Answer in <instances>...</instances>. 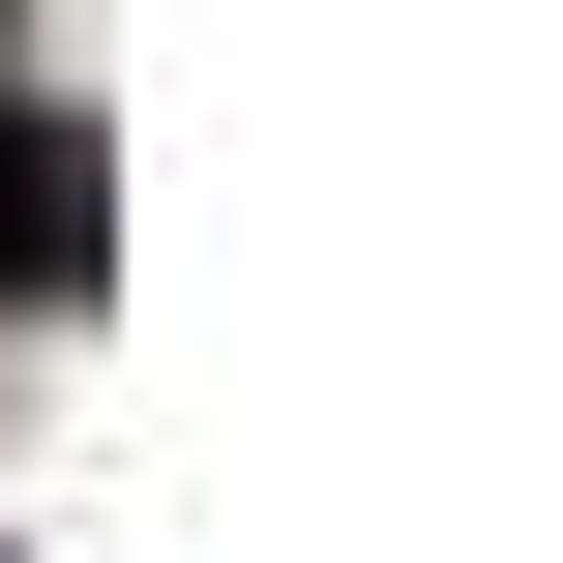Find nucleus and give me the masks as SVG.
<instances>
[{"label": "nucleus", "instance_id": "1", "mask_svg": "<svg viewBox=\"0 0 563 563\" xmlns=\"http://www.w3.org/2000/svg\"><path fill=\"white\" fill-rule=\"evenodd\" d=\"M0 297H89V119H0Z\"/></svg>", "mask_w": 563, "mask_h": 563}]
</instances>
